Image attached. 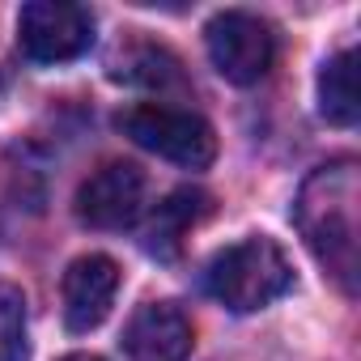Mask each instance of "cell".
Segmentation results:
<instances>
[{"label":"cell","mask_w":361,"mask_h":361,"mask_svg":"<svg viewBox=\"0 0 361 361\" xmlns=\"http://www.w3.org/2000/svg\"><path fill=\"white\" fill-rule=\"evenodd\" d=\"M204 213H209V196H204V192H192V188L170 192V196L157 204V213H153V221H149V230H145V251L170 259V255L178 251V243H183V234H188Z\"/></svg>","instance_id":"9"},{"label":"cell","mask_w":361,"mask_h":361,"mask_svg":"<svg viewBox=\"0 0 361 361\" xmlns=\"http://www.w3.org/2000/svg\"><path fill=\"white\" fill-rule=\"evenodd\" d=\"M0 361H30L26 293L9 281H0Z\"/></svg>","instance_id":"11"},{"label":"cell","mask_w":361,"mask_h":361,"mask_svg":"<svg viewBox=\"0 0 361 361\" xmlns=\"http://www.w3.org/2000/svg\"><path fill=\"white\" fill-rule=\"evenodd\" d=\"M94 43V18L68 0H30L18 13V47L35 64H68Z\"/></svg>","instance_id":"5"},{"label":"cell","mask_w":361,"mask_h":361,"mask_svg":"<svg viewBox=\"0 0 361 361\" xmlns=\"http://www.w3.org/2000/svg\"><path fill=\"white\" fill-rule=\"evenodd\" d=\"M140 204H145V174L132 161H106L77 192V217L94 230L132 226L140 217Z\"/></svg>","instance_id":"6"},{"label":"cell","mask_w":361,"mask_h":361,"mask_svg":"<svg viewBox=\"0 0 361 361\" xmlns=\"http://www.w3.org/2000/svg\"><path fill=\"white\" fill-rule=\"evenodd\" d=\"M192 340V319L174 302H145L123 327V353L132 361H188Z\"/></svg>","instance_id":"7"},{"label":"cell","mask_w":361,"mask_h":361,"mask_svg":"<svg viewBox=\"0 0 361 361\" xmlns=\"http://www.w3.org/2000/svg\"><path fill=\"white\" fill-rule=\"evenodd\" d=\"M64 361H102V357H94V353H68Z\"/></svg>","instance_id":"13"},{"label":"cell","mask_w":361,"mask_h":361,"mask_svg":"<svg viewBox=\"0 0 361 361\" xmlns=\"http://www.w3.org/2000/svg\"><path fill=\"white\" fill-rule=\"evenodd\" d=\"M204 285L226 310L251 314V310L272 306L281 293H289L293 268L272 238L255 234V238H243V243L217 251L209 272H204Z\"/></svg>","instance_id":"2"},{"label":"cell","mask_w":361,"mask_h":361,"mask_svg":"<svg viewBox=\"0 0 361 361\" xmlns=\"http://www.w3.org/2000/svg\"><path fill=\"white\" fill-rule=\"evenodd\" d=\"M119 77L132 81V85H149V90L157 85V90H166V85H178V60L170 51H161V47H136L128 56V64H123Z\"/></svg>","instance_id":"12"},{"label":"cell","mask_w":361,"mask_h":361,"mask_svg":"<svg viewBox=\"0 0 361 361\" xmlns=\"http://www.w3.org/2000/svg\"><path fill=\"white\" fill-rule=\"evenodd\" d=\"M64 323L68 331H94L119 293V268L106 255H81L64 272Z\"/></svg>","instance_id":"8"},{"label":"cell","mask_w":361,"mask_h":361,"mask_svg":"<svg viewBox=\"0 0 361 361\" xmlns=\"http://www.w3.org/2000/svg\"><path fill=\"white\" fill-rule=\"evenodd\" d=\"M119 132L128 140H136L140 149L188 166V170H204L217 157V132L209 119H200L196 111L183 106H166V102H140L128 106L119 115Z\"/></svg>","instance_id":"3"},{"label":"cell","mask_w":361,"mask_h":361,"mask_svg":"<svg viewBox=\"0 0 361 361\" xmlns=\"http://www.w3.org/2000/svg\"><path fill=\"white\" fill-rule=\"evenodd\" d=\"M204 47L213 68L230 81V85H255L272 73L276 64V35L268 22H259L255 13H217L204 26Z\"/></svg>","instance_id":"4"},{"label":"cell","mask_w":361,"mask_h":361,"mask_svg":"<svg viewBox=\"0 0 361 361\" xmlns=\"http://www.w3.org/2000/svg\"><path fill=\"white\" fill-rule=\"evenodd\" d=\"M293 221L314 251V259L327 268V276L353 298L357 293V272H361V251H357V230H361V178L357 161L340 157L319 166L293 204Z\"/></svg>","instance_id":"1"},{"label":"cell","mask_w":361,"mask_h":361,"mask_svg":"<svg viewBox=\"0 0 361 361\" xmlns=\"http://www.w3.org/2000/svg\"><path fill=\"white\" fill-rule=\"evenodd\" d=\"M319 115L336 128H353L361 115V90H357V51H336L319 73Z\"/></svg>","instance_id":"10"}]
</instances>
